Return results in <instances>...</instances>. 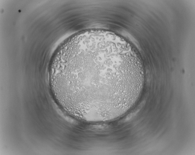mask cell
<instances>
[{
  "instance_id": "6da1fadb",
  "label": "cell",
  "mask_w": 195,
  "mask_h": 155,
  "mask_svg": "<svg viewBox=\"0 0 195 155\" xmlns=\"http://www.w3.org/2000/svg\"><path fill=\"white\" fill-rule=\"evenodd\" d=\"M60 63L69 106L97 114L120 111L131 76L126 51L101 42L77 44L62 53Z\"/></svg>"
}]
</instances>
